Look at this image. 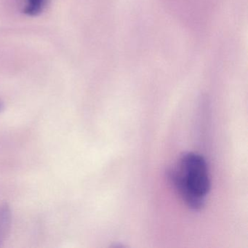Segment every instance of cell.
I'll return each mask as SVG.
<instances>
[{
    "label": "cell",
    "mask_w": 248,
    "mask_h": 248,
    "mask_svg": "<svg viewBox=\"0 0 248 248\" xmlns=\"http://www.w3.org/2000/svg\"><path fill=\"white\" fill-rule=\"evenodd\" d=\"M168 178L189 208L201 210L210 190L207 163L198 154L187 152L181 155L175 168L168 170Z\"/></svg>",
    "instance_id": "cell-1"
},
{
    "label": "cell",
    "mask_w": 248,
    "mask_h": 248,
    "mask_svg": "<svg viewBox=\"0 0 248 248\" xmlns=\"http://www.w3.org/2000/svg\"><path fill=\"white\" fill-rule=\"evenodd\" d=\"M12 215L8 205H0V245L6 239L11 229Z\"/></svg>",
    "instance_id": "cell-3"
},
{
    "label": "cell",
    "mask_w": 248,
    "mask_h": 248,
    "mask_svg": "<svg viewBox=\"0 0 248 248\" xmlns=\"http://www.w3.org/2000/svg\"><path fill=\"white\" fill-rule=\"evenodd\" d=\"M47 3V0H27L24 13L30 16H37L44 11Z\"/></svg>",
    "instance_id": "cell-4"
},
{
    "label": "cell",
    "mask_w": 248,
    "mask_h": 248,
    "mask_svg": "<svg viewBox=\"0 0 248 248\" xmlns=\"http://www.w3.org/2000/svg\"><path fill=\"white\" fill-rule=\"evenodd\" d=\"M2 104H1V103H0V111H1V108H2Z\"/></svg>",
    "instance_id": "cell-5"
},
{
    "label": "cell",
    "mask_w": 248,
    "mask_h": 248,
    "mask_svg": "<svg viewBox=\"0 0 248 248\" xmlns=\"http://www.w3.org/2000/svg\"><path fill=\"white\" fill-rule=\"evenodd\" d=\"M170 2L173 6L171 8H175L176 14H181L179 17L187 19L189 24H193V21L198 24L200 19L202 21V18H205L206 15L196 8L195 3L203 8H208L207 0H170Z\"/></svg>",
    "instance_id": "cell-2"
}]
</instances>
